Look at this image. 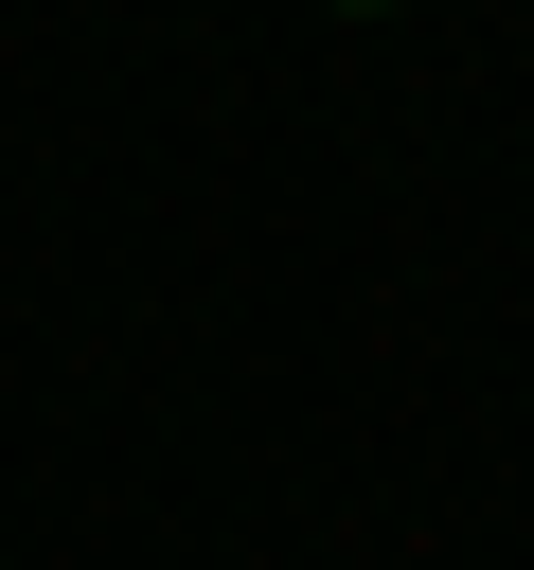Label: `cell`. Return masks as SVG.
Listing matches in <instances>:
<instances>
[{
	"label": "cell",
	"mask_w": 534,
	"mask_h": 570,
	"mask_svg": "<svg viewBox=\"0 0 534 570\" xmlns=\"http://www.w3.org/2000/svg\"><path fill=\"white\" fill-rule=\"evenodd\" d=\"M356 18H374V0H356Z\"/></svg>",
	"instance_id": "6da1fadb"
}]
</instances>
